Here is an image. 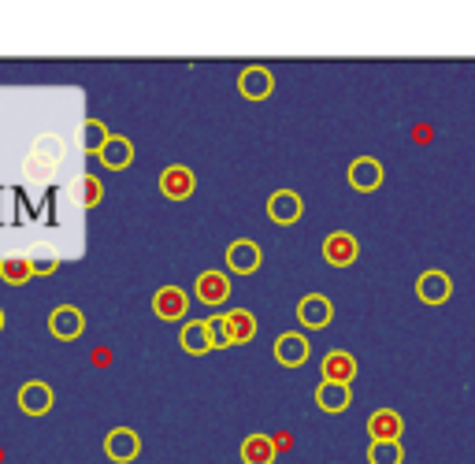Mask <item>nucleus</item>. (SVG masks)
<instances>
[{
	"label": "nucleus",
	"instance_id": "nucleus-24",
	"mask_svg": "<svg viewBox=\"0 0 475 464\" xmlns=\"http://www.w3.org/2000/svg\"><path fill=\"white\" fill-rule=\"evenodd\" d=\"M108 138H111V134H108V127H104L101 120H86V127H82V149L90 152V157H97L101 145H104Z\"/></svg>",
	"mask_w": 475,
	"mask_h": 464
},
{
	"label": "nucleus",
	"instance_id": "nucleus-21",
	"mask_svg": "<svg viewBox=\"0 0 475 464\" xmlns=\"http://www.w3.org/2000/svg\"><path fill=\"white\" fill-rule=\"evenodd\" d=\"M275 457H279V450H275V442L267 435H246L242 442V460L246 464H275Z\"/></svg>",
	"mask_w": 475,
	"mask_h": 464
},
{
	"label": "nucleus",
	"instance_id": "nucleus-13",
	"mask_svg": "<svg viewBox=\"0 0 475 464\" xmlns=\"http://www.w3.org/2000/svg\"><path fill=\"white\" fill-rule=\"evenodd\" d=\"M104 453H108L115 464H131V460H138V453H141V439H138V431H131V428H111L108 439H104Z\"/></svg>",
	"mask_w": 475,
	"mask_h": 464
},
{
	"label": "nucleus",
	"instance_id": "nucleus-14",
	"mask_svg": "<svg viewBox=\"0 0 475 464\" xmlns=\"http://www.w3.org/2000/svg\"><path fill=\"white\" fill-rule=\"evenodd\" d=\"M193 294H197V301H201V304L216 308V304H223L230 297V279L223 272H201L193 279Z\"/></svg>",
	"mask_w": 475,
	"mask_h": 464
},
{
	"label": "nucleus",
	"instance_id": "nucleus-28",
	"mask_svg": "<svg viewBox=\"0 0 475 464\" xmlns=\"http://www.w3.org/2000/svg\"><path fill=\"white\" fill-rule=\"evenodd\" d=\"M0 331H5V308H0Z\"/></svg>",
	"mask_w": 475,
	"mask_h": 464
},
{
	"label": "nucleus",
	"instance_id": "nucleus-7",
	"mask_svg": "<svg viewBox=\"0 0 475 464\" xmlns=\"http://www.w3.org/2000/svg\"><path fill=\"white\" fill-rule=\"evenodd\" d=\"M49 331H53V338H60V342H74V338H82V331H86V316H82V308H74V304H60V308H53V316H49Z\"/></svg>",
	"mask_w": 475,
	"mask_h": 464
},
{
	"label": "nucleus",
	"instance_id": "nucleus-18",
	"mask_svg": "<svg viewBox=\"0 0 475 464\" xmlns=\"http://www.w3.org/2000/svg\"><path fill=\"white\" fill-rule=\"evenodd\" d=\"M223 327H227L230 345H246L257 338V316L249 308H230V313H223Z\"/></svg>",
	"mask_w": 475,
	"mask_h": 464
},
{
	"label": "nucleus",
	"instance_id": "nucleus-11",
	"mask_svg": "<svg viewBox=\"0 0 475 464\" xmlns=\"http://www.w3.org/2000/svg\"><path fill=\"white\" fill-rule=\"evenodd\" d=\"M416 297L423 304H446L453 297V279L446 272H439V267H431V272H423L416 279Z\"/></svg>",
	"mask_w": 475,
	"mask_h": 464
},
{
	"label": "nucleus",
	"instance_id": "nucleus-10",
	"mask_svg": "<svg viewBox=\"0 0 475 464\" xmlns=\"http://www.w3.org/2000/svg\"><path fill=\"white\" fill-rule=\"evenodd\" d=\"M238 93H242L246 101H267L275 93V74L260 63L246 67L242 74H238Z\"/></svg>",
	"mask_w": 475,
	"mask_h": 464
},
{
	"label": "nucleus",
	"instance_id": "nucleus-17",
	"mask_svg": "<svg viewBox=\"0 0 475 464\" xmlns=\"http://www.w3.org/2000/svg\"><path fill=\"white\" fill-rule=\"evenodd\" d=\"M320 368H324V382L353 386V379H356V357H353L349 350H331V353L320 361Z\"/></svg>",
	"mask_w": 475,
	"mask_h": 464
},
{
	"label": "nucleus",
	"instance_id": "nucleus-23",
	"mask_svg": "<svg viewBox=\"0 0 475 464\" xmlns=\"http://www.w3.org/2000/svg\"><path fill=\"white\" fill-rule=\"evenodd\" d=\"M405 450L402 442H372L368 446V464H402Z\"/></svg>",
	"mask_w": 475,
	"mask_h": 464
},
{
	"label": "nucleus",
	"instance_id": "nucleus-20",
	"mask_svg": "<svg viewBox=\"0 0 475 464\" xmlns=\"http://www.w3.org/2000/svg\"><path fill=\"white\" fill-rule=\"evenodd\" d=\"M353 401V391L342 382H320L315 386V405H320L324 412H345Z\"/></svg>",
	"mask_w": 475,
	"mask_h": 464
},
{
	"label": "nucleus",
	"instance_id": "nucleus-3",
	"mask_svg": "<svg viewBox=\"0 0 475 464\" xmlns=\"http://www.w3.org/2000/svg\"><path fill=\"white\" fill-rule=\"evenodd\" d=\"M152 313L160 316L164 324H175L189 313V294L182 286H160L152 294Z\"/></svg>",
	"mask_w": 475,
	"mask_h": 464
},
{
	"label": "nucleus",
	"instance_id": "nucleus-5",
	"mask_svg": "<svg viewBox=\"0 0 475 464\" xmlns=\"http://www.w3.org/2000/svg\"><path fill=\"white\" fill-rule=\"evenodd\" d=\"M260 264H264V253H260L257 242L238 238V242L227 246V272H234V276H253Z\"/></svg>",
	"mask_w": 475,
	"mask_h": 464
},
{
	"label": "nucleus",
	"instance_id": "nucleus-2",
	"mask_svg": "<svg viewBox=\"0 0 475 464\" xmlns=\"http://www.w3.org/2000/svg\"><path fill=\"white\" fill-rule=\"evenodd\" d=\"M345 179H349V186H353L356 193H375V189L383 186V179H386V168H383L375 157H356V160L349 164Z\"/></svg>",
	"mask_w": 475,
	"mask_h": 464
},
{
	"label": "nucleus",
	"instance_id": "nucleus-15",
	"mask_svg": "<svg viewBox=\"0 0 475 464\" xmlns=\"http://www.w3.org/2000/svg\"><path fill=\"white\" fill-rule=\"evenodd\" d=\"M53 386L49 382H42V379H30V382H23V391H19V409L26 412V416H45L49 409H53Z\"/></svg>",
	"mask_w": 475,
	"mask_h": 464
},
{
	"label": "nucleus",
	"instance_id": "nucleus-26",
	"mask_svg": "<svg viewBox=\"0 0 475 464\" xmlns=\"http://www.w3.org/2000/svg\"><path fill=\"white\" fill-rule=\"evenodd\" d=\"M208 338H212V350H230V338H227V327H223V316H208Z\"/></svg>",
	"mask_w": 475,
	"mask_h": 464
},
{
	"label": "nucleus",
	"instance_id": "nucleus-6",
	"mask_svg": "<svg viewBox=\"0 0 475 464\" xmlns=\"http://www.w3.org/2000/svg\"><path fill=\"white\" fill-rule=\"evenodd\" d=\"M267 216L279 223V227H294V223L305 216L301 193H294V189H275L271 198H267Z\"/></svg>",
	"mask_w": 475,
	"mask_h": 464
},
{
	"label": "nucleus",
	"instance_id": "nucleus-25",
	"mask_svg": "<svg viewBox=\"0 0 475 464\" xmlns=\"http://www.w3.org/2000/svg\"><path fill=\"white\" fill-rule=\"evenodd\" d=\"M101 198H104L101 179H97V175H86V179H82V205H86V208H97Z\"/></svg>",
	"mask_w": 475,
	"mask_h": 464
},
{
	"label": "nucleus",
	"instance_id": "nucleus-9",
	"mask_svg": "<svg viewBox=\"0 0 475 464\" xmlns=\"http://www.w3.org/2000/svg\"><path fill=\"white\" fill-rule=\"evenodd\" d=\"M356 256H361V242H356L349 230H334V235L324 238V260L331 267H349V264H356Z\"/></svg>",
	"mask_w": 475,
	"mask_h": 464
},
{
	"label": "nucleus",
	"instance_id": "nucleus-19",
	"mask_svg": "<svg viewBox=\"0 0 475 464\" xmlns=\"http://www.w3.org/2000/svg\"><path fill=\"white\" fill-rule=\"evenodd\" d=\"M179 342H182V350H186L189 357H205V353H212V338H208V324H205V320H189V324L182 327Z\"/></svg>",
	"mask_w": 475,
	"mask_h": 464
},
{
	"label": "nucleus",
	"instance_id": "nucleus-8",
	"mask_svg": "<svg viewBox=\"0 0 475 464\" xmlns=\"http://www.w3.org/2000/svg\"><path fill=\"white\" fill-rule=\"evenodd\" d=\"M193 189H197V175L182 164H171L160 171V193L168 201H189L193 198Z\"/></svg>",
	"mask_w": 475,
	"mask_h": 464
},
{
	"label": "nucleus",
	"instance_id": "nucleus-12",
	"mask_svg": "<svg viewBox=\"0 0 475 464\" xmlns=\"http://www.w3.org/2000/svg\"><path fill=\"white\" fill-rule=\"evenodd\" d=\"M368 435H372V442H402V435H405L402 412H393V409H375V412L368 416Z\"/></svg>",
	"mask_w": 475,
	"mask_h": 464
},
{
	"label": "nucleus",
	"instance_id": "nucleus-16",
	"mask_svg": "<svg viewBox=\"0 0 475 464\" xmlns=\"http://www.w3.org/2000/svg\"><path fill=\"white\" fill-rule=\"evenodd\" d=\"M97 160H101L108 171H127V168L134 164V145H131V138H123V134H111V138L101 145Z\"/></svg>",
	"mask_w": 475,
	"mask_h": 464
},
{
	"label": "nucleus",
	"instance_id": "nucleus-22",
	"mask_svg": "<svg viewBox=\"0 0 475 464\" xmlns=\"http://www.w3.org/2000/svg\"><path fill=\"white\" fill-rule=\"evenodd\" d=\"M0 279H5L8 286H26L34 279L30 260L26 256H5V260H0Z\"/></svg>",
	"mask_w": 475,
	"mask_h": 464
},
{
	"label": "nucleus",
	"instance_id": "nucleus-4",
	"mask_svg": "<svg viewBox=\"0 0 475 464\" xmlns=\"http://www.w3.org/2000/svg\"><path fill=\"white\" fill-rule=\"evenodd\" d=\"M312 357V345L301 331H283L279 338H275V361H279L283 368H301L305 361Z\"/></svg>",
	"mask_w": 475,
	"mask_h": 464
},
{
	"label": "nucleus",
	"instance_id": "nucleus-27",
	"mask_svg": "<svg viewBox=\"0 0 475 464\" xmlns=\"http://www.w3.org/2000/svg\"><path fill=\"white\" fill-rule=\"evenodd\" d=\"M30 272L34 276H53V272H60V260L56 256H34L30 260Z\"/></svg>",
	"mask_w": 475,
	"mask_h": 464
},
{
	"label": "nucleus",
	"instance_id": "nucleus-1",
	"mask_svg": "<svg viewBox=\"0 0 475 464\" xmlns=\"http://www.w3.org/2000/svg\"><path fill=\"white\" fill-rule=\"evenodd\" d=\"M297 320H301L305 331H324V327H331V320H334V301H331L327 294H308V297H301Z\"/></svg>",
	"mask_w": 475,
	"mask_h": 464
}]
</instances>
